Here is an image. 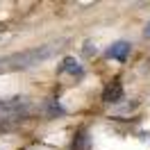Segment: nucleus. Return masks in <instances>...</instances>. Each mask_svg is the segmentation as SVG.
I'll list each match as a JSON object with an SVG mask.
<instances>
[{
	"instance_id": "obj_1",
	"label": "nucleus",
	"mask_w": 150,
	"mask_h": 150,
	"mask_svg": "<svg viewBox=\"0 0 150 150\" xmlns=\"http://www.w3.org/2000/svg\"><path fill=\"white\" fill-rule=\"evenodd\" d=\"M50 50H32V52H23V55H14L7 59H0V71H9V68H30L37 59H46Z\"/></svg>"
},
{
	"instance_id": "obj_2",
	"label": "nucleus",
	"mask_w": 150,
	"mask_h": 150,
	"mask_svg": "<svg viewBox=\"0 0 150 150\" xmlns=\"http://www.w3.org/2000/svg\"><path fill=\"white\" fill-rule=\"evenodd\" d=\"M28 105L23 100H0V118H7V116H21V112L25 109Z\"/></svg>"
},
{
	"instance_id": "obj_3",
	"label": "nucleus",
	"mask_w": 150,
	"mask_h": 150,
	"mask_svg": "<svg viewBox=\"0 0 150 150\" xmlns=\"http://www.w3.org/2000/svg\"><path fill=\"white\" fill-rule=\"evenodd\" d=\"M127 55H130V43H127V41H116V43H112L109 50H107V57L118 59V62H125Z\"/></svg>"
},
{
	"instance_id": "obj_4",
	"label": "nucleus",
	"mask_w": 150,
	"mask_h": 150,
	"mask_svg": "<svg viewBox=\"0 0 150 150\" xmlns=\"http://www.w3.org/2000/svg\"><path fill=\"white\" fill-rule=\"evenodd\" d=\"M121 96H123V86H121L118 80H114V82H109V84L105 86L103 100L105 103H116V100H121Z\"/></svg>"
},
{
	"instance_id": "obj_5",
	"label": "nucleus",
	"mask_w": 150,
	"mask_h": 150,
	"mask_svg": "<svg viewBox=\"0 0 150 150\" xmlns=\"http://www.w3.org/2000/svg\"><path fill=\"white\" fill-rule=\"evenodd\" d=\"M59 71L62 73H71V75H82V66L75 62V57H66L62 66H59Z\"/></svg>"
},
{
	"instance_id": "obj_6",
	"label": "nucleus",
	"mask_w": 150,
	"mask_h": 150,
	"mask_svg": "<svg viewBox=\"0 0 150 150\" xmlns=\"http://www.w3.org/2000/svg\"><path fill=\"white\" fill-rule=\"evenodd\" d=\"M73 150H89V137L86 132H80L73 141Z\"/></svg>"
}]
</instances>
